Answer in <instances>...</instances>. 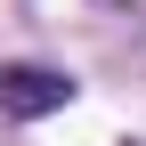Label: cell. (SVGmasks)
<instances>
[{
  "mask_svg": "<svg viewBox=\"0 0 146 146\" xmlns=\"http://www.w3.org/2000/svg\"><path fill=\"white\" fill-rule=\"evenodd\" d=\"M73 73H57V65H0V114L8 122H49V114H65L73 106Z\"/></svg>",
  "mask_w": 146,
  "mask_h": 146,
  "instance_id": "6da1fadb",
  "label": "cell"
}]
</instances>
